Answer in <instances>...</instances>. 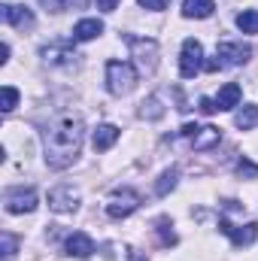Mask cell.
<instances>
[{"label": "cell", "mask_w": 258, "mask_h": 261, "mask_svg": "<svg viewBox=\"0 0 258 261\" xmlns=\"http://www.w3.org/2000/svg\"><path fill=\"white\" fill-rule=\"evenodd\" d=\"M170 0H140V6H146V9H152V12H158V9H164Z\"/></svg>", "instance_id": "4316f807"}, {"label": "cell", "mask_w": 258, "mask_h": 261, "mask_svg": "<svg viewBox=\"0 0 258 261\" xmlns=\"http://www.w3.org/2000/svg\"><path fill=\"white\" fill-rule=\"evenodd\" d=\"M240 97H243L240 85H237V82H228L225 88H219V94H216V107H219V110H234V107H240Z\"/></svg>", "instance_id": "9a60e30c"}, {"label": "cell", "mask_w": 258, "mask_h": 261, "mask_svg": "<svg viewBox=\"0 0 258 261\" xmlns=\"http://www.w3.org/2000/svg\"><path fill=\"white\" fill-rule=\"evenodd\" d=\"M0 243H3V261H12L15 258V249H18V240H15L12 234H3Z\"/></svg>", "instance_id": "603a6c76"}, {"label": "cell", "mask_w": 258, "mask_h": 261, "mask_svg": "<svg viewBox=\"0 0 258 261\" xmlns=\"http://www.w3.org/2000/svg\"><path fill=\"white\" fill-rule=\"evenodd\" d=\"M37 203H40V197H37L34 189H9V192L3 195V206H6V213H12V216H18V213H34Z\"/></svg>", "instance_id": "ba28073f"}, {"label": "cell", "mask_w": 258, "mask_h": 261, "mask_svg": "<svg viewBox=\"0 0 258 261\" xmlns=\"http://www.w3.org/2000/svg\"><path fill=\"white\" fill-rule=\"evenodd\" d=\"M40 58H43V64H49V67H76L79 55H76V49L67 40H55V43L40 49Z\"/></svg>", "instance_id": "5b68a950"}, {"label": "cell", "mask_w": 258, "mask_h": 261, "mask_svg": "<svg viewBox=\"0 0 258 261\" xmlns=\"http://www.w3.org/2000/svg\"><path fill=\"white\" fill-rule=\"evenodd\" d=\"M91 252H94V240L88 234L73 231L67 237V255H73V258H91Z\"/></svg>", "instance_id": "4fadbf2b"}, {"label": "cell", "mask_w": 258, "mask_h": 261, "mask_svg": "<svg viewBox=\"0 0 258 261\" xmlns=\"http://www.w3.org/2000/svg\"><path fill=\"white\" fill-rule=\"evenodd\" d=\"M79 206V192L73 186H55L49 192V210L55 213H73Z\"/></svg>", "instance_id": "8fae6325"}, {"label": "cell", "mask_w": 258, "mask_h": 261, "mask_svg": "<svg viewBox=\"0 0 258 261\" xmlns=\"http://www.w3.org/2000/svg\"><path fill=\"white\" fill-rule=\"evenodd\" d=\"M116 140H119V128H116V125H110V122L97 125L94 137H91V143H94V149H97V152H107Z\"/></svg>", "instance_id": "2e32d148"}, {"label": "cell", "mask_w": 258, "mask_h": 261, "mask_svg": "<svg viewBox=\"0 0 258 261\" xmlns=\"http://www.w3.org/2000/svg\"><path fill=\"white\" fill-rule=\"evenodd\" d=\"M6 61H9V46L3 43V46H0V64H6Z\"/></svg>", "instance_id": "4dcf8cb0"}, {"label": "cell", "mask_w": 258, "mask_h": 261, "mask_svg": "<svg viewBox=\"0 0 258 261\" xmlns=\"http://www.w3.org/2000/svg\"><path fill=\"white\" fill-rule=\"evenodd\" d=\"M82 140H85V122L76 113L58 116L49 128L43 130V158L52 170H67L79 152H82Z\"/></svg>", "instance_id": "6da1fadb"}, {"label": "cell", "mask_w": 258, "mask_h": 261, "mask_svg": "<svg viewBox=\"0 0 258 261\" xmlns=\"http://www.w3.org/2000/svg\"><path fill=\"white\" fill-rule=\"evenodd\" d=\"M176 179H179V170H176V167H170V170H164V173H161V179H158V182H155V195H167V192H173V189H176Z\"/></svg>", "instance_id": "ffe728a7"}, {"label": "cell", "mask_w": 258, "mask_h": 261, "mask_svg": "<svg viewBox=\"0 0 258 261\" xmlns=\"http://www.w3.org/2000/svg\"><path fill=\"white\" fill-rule=\"evenodd\" d=\"M216 9L213 0H183V15L186 18H210Z\"/></svg>", "instance_id": "e0dca14e"}, {"label": "cell", "mask_w": 258, "mask_h": 261, "mask_svg": "<svg viewBox=\"0 0 258 261\" xmlns=\"http://www.w3.org/2000/svg\"><path fill=\"white\" fill-rule=\"evenodd\" d=\"M234 125H237L240 130L258 128V107H255V103H246L243 110H237V116H234Z\"/></svg>", "instance_id": "ac0fdd59"}, {"label": "cell", "mask_w": 258, "mask_h": 261, "mask_svg": "<svg viewBox=\"0 0 258 261\" xmlns=\"http://www.w3.org/2000/svg\"><path fill=\"white\" fill-rule=\"evenodd\" d=\"M219 67H222V61H216V58H207L203 61V70H210V73H216Z\"/></svg>", "instance_id": "f546056e"}, {"label": "cell", "mask_w": 258, "mask_h": 261, "mask_svg": "<svg viewBox=\"0 0 258 261\" xmlns=\"http://www.w3.org/2000/svg\"><path fill=\"white\" fill-rule=\"evenodd\" d=\"M197 107H200V113H207V116H213V113L219 110V107H216V97H200Z\"/></svg>", "instance_id": "d4e9b609"}, {"label": "cell", "mask_w": 258, "mask_h": 261, "mask_svg": "<svg viewBox=\"0 0 258 261\" xmlns=\"http://www.w3.org/2000/svg\"><path fill=\"white\" fill-rule=\"evenodd\" d=\"M140 116H143V119H149V122H152V119H161V116H164V107H161V97H158V94H152V97H146V100L140 103Z\"/></svg>", "instance_id": "d6986e66"}, {"label": "cell", "mask_w": 258, "mask_h": 261, "mask_svg": "<svg viewBox=\"0 0 258 261\" xmlns=\"http://www.w3.org/2000/svg\"><path fill=\"white\" fill-rule=\"evenodd\" d=\"M97 6H100L104 12H113V9L119 6V0H97Z\"/></svg>", "instance_id": "f1b7e54d"}, {"label": "cell", "mask_w": 258, "mask_h": 261, "mask_svg": "<svg viewBox=\"0 0 258 261\" xmlns=\"http://www.w3.org/2000/svg\"><path fill=\"white\" fill-rule=\"evenodd\" d=\"M64 6H70V9H82L85 0H64Z\"/></svg>", "instance_id": "1f68e13d"}, {"label": "cell", "mask_w": 258, "mask_h": 261, "mask_svg": "<svg viewBox=\"0 0 258 261\" xmlns=\"http://www.w3.org/2000/svg\"><path fill=\"white\" fill-rule=\"evenodd\" d=\"M40 3H43V6H49L52 12H61V9H67L64 0H40Z\"/></svg>", "instance_id": "83f0119b"}, {"label": "cell", "mask_w": 258, "mask_h": 261, "mask_svg": "<svg viewBox=\"0 0 258 261\" xmlns=\"http://www.w3.org/2000/svg\"><path fill=\"white\" fill-rule=\"evenodd\" d=\"M237 28L243 34H258V9H243L237 15Z\"/></svg>", "instance_id": "44dd1931"}, {"label": "cell", "mask_w": 258, "mask_h": 261, "mask_svg": "<svg viewBox=\"0 0 258 261\" xmlns=\"http://www.w3.org/2000/svg\"><path fill=\"white\" fill-rule=\"evenodd\" d=\"M128 46L134 49V58L143 73H152L158 64V43L155 40H140V37H128Z\"/></svg>", "instance_id": "9c48e42d"}, {"label": "cell", "mask_w": 258, "mask_h": 261, "mask_svg": "<svg viewBox=\"0 0 258 261\" xmlns=\"http://www.w3.org/2000/svg\"><path fill=\"white\" fill-rule=\"evenodd\" d=\"M237 170H240L246 179H255L258 176V164H252L249 158H240V161H237Z\"/></svg>", "instance_id": "cb8c5ba5"}, {"label": "cell", "mask_w": 258, "mask_h": 261, "mask_svg": "<svg viewBox=\"0 0 258 261\" xmlns=\"http://www.w3.org/2000/svg\"><path fill=\"white\" fill-rule=\"evenodd\" d=\"M200 70H203V46H200V40L189 37L183 43V49H179V76L194 79Z\"/></svg>", "instance_id": "3957f363"}, {"label": "cell", "mask_w": 258, "mask_h": 261, "mask_svg": "<svg viewBox=\"0 0 258 261\" xmlns=\"http://www.w3.org/2000/svg\"><path fill=\"white\" fill-rule=\"evenodd\" d=\"M100 34H104V21L100 18H82L73 28V40H79V43H88V40H94Z\"/></svg>", "instance_id": "5bb4252c"}, {"label": "cell", "mask_w": 258, "mask_h": 261, "mask_svg": "<svg viewBox=\"0 0 258 261\" xmlns=\"http://www.w3.org/2000/svg\"><path fill=\"white\" fill-rule=\"evenodd\" d=\"M158 228H161V240L164 243H176V234L167 231V219H158Z\"/></svg>", "instance_id": "484cf974"}, {"label": "cell", "mask_w": 258, "mask_h": 261, "mask_svg": "<svg viewBox=\"0 0 258 261\" xmlns=\"http://www.w3.org/2000/svg\"><path fill=\"white\" fill-rule=\"evenodd\" d=\"M137 206H140V195L134 189H116L107 200V216L110 219H128Z\"/></svg>", "instance_id": "8992f818"}, {"label": "cell", "mask_w": 258, "mask_h": 261, "mask_svg": "<svg viewBox=\"0 0 258 261\" xmlns=\"http://www.w3.org/2000/svg\"><path fill=\"white\" fill-rule=\"evenodd\" d=\"M15 103H18V88L3 85V91H0V110H3V113H12Z\"/></svg>", "instance_id": "7402d4cb"}, {"label": "cell", "mask_w": 258, "mask_h": 261, "mask_svg": "<svg viewBox=\"0 0 258 261\" xmlns=\"http://www.w3.org/2000/svg\"><path fill=\"white\" fill-rule=\"evenodd\" d=\"M0 9H3V21H6V24H12V28H18V31H31V28H34V12H31V9L12 6V3H3Z\"/></svg>", "instance_id": "7c38bea8"}, {"label": "cell", "mask_w": 258, "mask_h": 261, "mask_svg": "<svg viewBox=\"0 0 258 261\" xmlns=\"http://www.w3.org/2000/svg\"><path fill=\"white\" fill-rule=\"evenodd\" d=\"M219 228H222L225 237H231L234 246H252L255 237H258V222H246L243 228H237V225H231V222L222 216V219H219Z\"/></svg>", "instance_id": "30bf717a"}, {"label": "cell", "mask_w": 258, "mask_h": 261, "mask_svg": "<svg viewBox=\"0 0 258 261\" xmlns=\"http://www.w3.org/2000/svg\"><path fill=\"white\" fill-rule=\"evenodd\" d=\"M216 58L222 61V67H240L252 58V46L243 40H225L216 46Z\"/></svg>", "instance_id": "277c9868"}, {"label": "cell", "mask_w": 258, "mask_h": 261, "mask_svg": "<svg viewBox=\"0 0 258 261\" xmlns=\"http://www.w3.org/2000/svg\"><path fill=\"white\" fill-rule=\"evenodd\" d=\"M183 137L192 140V146L197 152H207V149L222 143V130L213 128V125H183Z\"/></svg>", "instance_id": "52a82bcc"}, {"label": "cell", "mask_w": 258, "mask_h": 261, "mask_svg": "<svg viewBox=\"0 0 258 261\" xmlns=\"http://www.w3.org/2000/svg\"><path fill=\"white\" fill-rule=\"evenodd\" d=\"M134 85H137L134 64H128V61H110L107 64V88H110V94H116V97L131 94Z\"/></svg>", "instance_id": "7a4b0ae2"}]
</instances>
